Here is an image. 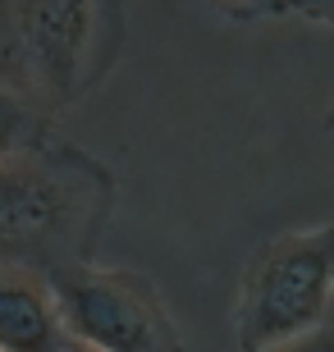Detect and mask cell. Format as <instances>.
I'll return each mask as SVG.
<instances>
[{
    "mask_svg": "<svg viewBox=\"0 0 334 352\" xmlns=\"http://www.w3.org/2000/svg\"><path fill=\"white\" fill-rule=\"evenodd\" d=\"M270 352H334V325L325 320L321 329H311V334H298V339L280 343V348H270Z\"/></svg>",
    "mask_w": 334,
    "mask_h": 352,
    "instance_id": "52a82bcc",
    "label": "cell"
},
{
    "mask_svg": "<svg viewBox=\"0 0 334 352\" xmlns=\"http://www.w3.org/2000/svg\"><path fill=\"white\" fill-rule=\"evenodd\" d=\"M334 307V224L289 229L252 252L238 284L233 339L238 352H270L311 334Z\"/></svg>",
    "mask_w": 334,
    "mask_h": 352,
    "instance_id": "3957f363",
    "label": "cell"
},
{
    "mask_svg": "<svg viewBox=\"0 0 334 352\" xmlns=\"http://www.w3.org/2000/svg\"><path fill=\"white\" fill-rule=\"evenodd\" d=\"M65 352H92V348H83V343H69V348Z\"/></svg>",
    "mask_w": 334,
    "mask_h": 352,
    "instance_id": "30bf717a",
    "label": "cell"
},
{
    "mask_svg": "<svg viewBox=\"0 0 334 352\" xmlns=\"http://www.w3.org/2000/svg\"><path fill=\"white\" fill-rule=\"evenodd\" d=\"M330 133H334V115H330Z\"/></svg>",
    "mask_w": 334,
    "mask_h": 352,
    "instance_id": "7c38bea8",
    "label": "cell"
},
{
    "mask_svg": "<svg viewBox=\"0 0 334 352\" xmlns=\"http://www.w3.org/2000/svg\"><path fill=\"white\" fill-rule=\"evenodd\" d=\"M216 5H225V10L229 14H275V5H280V0H216Z\"/></svg>",
    "mask_w": 334,
    "mask_h": 352,
    "instance_id": "9c48e42d",
    "label": "cell"
},
{
    "mask_svg": "<svg viewBox=\"0 0 334 352\" xmlns=\"http://www.w3.org/2000/svg\"><path fill=\"white\" fill-rule=\"evenodd\" d=\"M119 183L83 146L41 138L0 165V265L51 279L92 265Z\"/></svg>",
    "mask_w": 334,
    "mask_h": 352,
    "instance_id": "6da1fadb",
    "label": "cell"
},
{
    "mask_svg": "<svg viewBox=\"0 0 334 352\" xmlns=\"http://www.w3.org/2000/svg\"><path fill=\"white\" fill-rule=\"evenodd\" d=\"M41 138H46V129H41L37 96L0 51V165L19 151H28L32 142H41Z\"/></svg>",
    "mask_w": 334,
    "mask_h": 352,
    "instance_id": "8992f818",
    "label": "cell"
},
{
    "mask_svg": "<svg viewBox=\"0 0 334 352\" xmlns=\"http://www.w3.org/2000/svg\"><path fill=\"white\" fill-rule=\"evenodd\" d=\"M0 5H5V0H0Z\"/></svg>",
    "mask_w": 334,
    "mask_h": 352,
    "instance_id": "4fadbf2b",
    "label": "cell"
},
{
    "mask_svg": "<svg viewBox=\"0 0 334 352\" xmlns=\"http://www.w3.org/2000/svg\"><path fill=\"white\" fill-rule=\"evenodd\" d=\"M5 60L46 105H74L124 51V0H5Z\"/></svg>",
    "mask_w": 334,
    "mask_h": 352,
    "instance_id": "7a4b0ae2",
    "label": "cell"
},
{
    "mask_svg": "<svg viewBox=\"0 0 334 352\" xmlns=\"http://www.w3.org/2000/svg\"><path fill=\"white\" fill-rule=\"evenodd\" d=\"M330 325H334V307H330Z\"/></svg>",
    "mask_w": 334,
    "mask_h": 352,
    "instance_id": "8fae6325",
    "label": "cell"
},
{
    "mask_svg": "<svg viewBox=\"0 0 334 352\" xmlns=\"http://www.w3.org/2000/svg\"><path fill=\"white\" fill-rule=\"evenodd\" d=\"M275 14H302L311 23H334V0H280Z\"/></svg>",
    "mask_w": 334,
    "mask_h": 352,
    "instance_id": "ba28073f",
    "label": "cell"
},
{
    "mask_svg": "<svg viewBox=\"0 0 334 352\" xmlns=\"http://www.w3.org/2000/svg\"><path fill=\"white\" fill-rule=\"evenodd\" d=\"M51 293L65 334L92 352H188L160 288L138 270L78 265L51 274Z\"/></svg>",
    "mask_w": 334,
    "mask_h": 352,
    "instance_id": "277c9868",
    "label": "cell"
},
{
    "mask_svg": "<svg viewBox=\"0 0 334 352\" xmlns=\"http://www.w3.org/2000/svg\"><path fill=\"white\" fill-rule=\"evenodd\" d=\"M69 343L51 279L0 265V352H65Z\"/></svg>",
    "mask_w": 334,
    "mask_h": 352,
    "instance_id": "5b68a950",
    "label": "cell"
}]
</instances>
